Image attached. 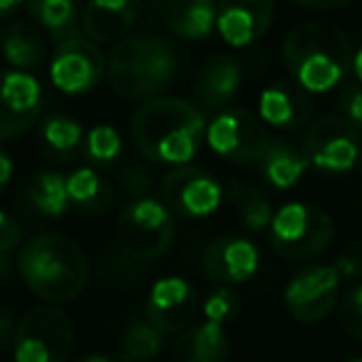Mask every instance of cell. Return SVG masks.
I'll return each mask as SVG.
<instances>
[{"label":"cell","instance_id":"cell-37","mask_svg":"<svg viewBox=\"0 0 362 362\" xmlns=\"http://www.w3.org/2000/svg\"><path fill=\"white\" fill-rule=\"evenodd\" d=\"M11 179H13V159L8 151H0V187L8 189Z\"/></svg>","mask_w":362,"mask_h":362},{"label":"cell","instance_id":"cell-28","mask_svg":"<svg viewBox=\"0 0 362 362\" xmlns=\"http://www.w3.org/2000/svg\"><path fill=\"white\" fill-rule=\"evenodd\" d=\"M164 332L144 320H134L124 332V340H122V362H151L164 352Z\"/></svg>","mask_w":362,"mask_h":362},{"label":"cell","instance_id":"cell-10","mask_svg":"<svg viewBox=\"0 0 362 362\" xmlns=\"http://www.w3.org/2000/svg\"><path fill=\"white\" fill-rule=\"evenodd\" d=\"M107 77V55L90 37H72L50 55V82L62 95H87Z\"/></svg>","mask_w":362,"mask_h":362},{"label":"cell","instance_id":"cell-5","mask_svg":"<svg viewBox=\"0 0 362 362\" xmlns=\"http://www.w3.org/2000/svg\"><path fill=\"white\" fill-rule=\"evenodd\" d=\"M115 241L132 261L151 263L174 246L176 216L161 199L134 197L117 216Z\"/></svg>","mask_w":362,"mask_h":362},{"label":"cell","instance_id":"cell-36","mask_svg":"<svg viewBox=\"0 0 362 362\" xmlns=\"http://www.w3.org/2000/svg\"><path fill=\"white\" fill-rule=\"evenodd\" d=\"M298 6L310 8V11H335V8H342L352 0H296Z\"/></svg>","mask_w":362,"mask_h":362},{"label":"cell","instance_id":"cell-31","mask_svg":"<svg viewBox=\"0 0 362 362\" xmlns=\"http://www.w3.org/2000/svg\"><path fill=\"white\" fill-rule=\"evenodd\" d=\"M238 313H241V298H238V293L231 286H218L202 303L204 320L218 322V325H226V322L236 320Z\"/></svg>","mask_w":362,"mask_h":362},{"label":"cell","instance_id":"cell-34","mask_svg":"<svg viewBox=\"0 0 362 362\" xmlns=\"http://www.w3.org/2000/svg\"><path fill=\"white\" fill-rule=\"evenodd\" d=\"M23 248V226L8 211L0 214V256H11L13 251Z\"/></svg>","mask_w":362,"mask_h":362},{"label":"cell","instance_id":"cell-29","mask_svg":"<svg viewBox=\"0 0 362 362\" xmlns=\"http://www.w3.org/2000/svg\"><path fill=\"white\" fill-rule=\"evenodd\" d=\"M233 204L238 206L241 214V223L246 231H263V228H271L273 216H276V209L268 202L266 194L256 192L251 187H233Z\"/></svg>","mask_w":362,"mask_h":362},{"label":"cell","instance_id":"cell-30","mask_svg":"<svg viewBox=\"0 0 362 362\" xmlns=\"http://www.w3.org/2000/svg\"><path fill=\"white\" fill-rule=\"evenodd\" d=\"M85 154L95 164H112L122 154V134L112 124H97L87 132Z\"/></svg>","mask_w":362,"mask_h":362},{"label":"cell","instance_id":"cell-7","mask_svg":"<svg viewBox=\"0 0 362 362\" xmlns=\"http://www.w3.org/2000/svg\"><path fill=\"white\" fill-rule=\"evenodd\" d=\"M271 246L288 261H308L330 246L335 221L325 209L305 202H288L271 223Z\"/></svg>","mask_w":362,"mask_h":362},{"label":"cell","instance_id":"cell-33","mask_svg":"<svg viewBox=\"0 0 362 362\" xmlns=\"http://www.w3.org/2000/svg\"><path fill=\"white\" fill-rule=\"evenodd\" d=\"M340 115L355 129H362V85H350L340 92Z\"/></svg>","mask_w":362,"mask_h":362},{"label":"cell","instance_id":"cell-9","mask_svg":"<svg viewBox=\"0 0 362 362\" xmlns=\"http://www.w3.org/2000/svg\"><path fill=\"white\" fill-rule=\"evenodd\" d=\"M161 202L174 216L181 218H209L223 204V187L216 176L199 166H176L159 184Z\"/></svg>","mask_w":362,"mask_h":362},{"label":"cell","instance_id":"cell-12","mask_svg":"<svg viewBox=\"0 0 362 362\" xmlns=\"http://www.w3.org/2000/svg\"><path fill=\"white\" fill-rule=\"evenodd\" d=\"M357 129L340 117H325L308 127L303 134L300 151L313 169L325 174H345L360 164Z\"/></svg>","mask_w":362,"mask_h":362},{"label":"cell","instance_id":"cell-26","mask_svg":"<svg viewBox=\"0 0 362 362\" xmlns=\"http://www.w3.org/2000/svg\"><path fill=\"white\" fill-rule=\"evenodd\" d=\"M87 134L77 119L67 115H52L40 124V144L50 159L70 161L85 149Z\"/></svg>","mask_w":362,"mask_h":362},{"label":"cell","instance_id":"cell-8","mask_svg":"<svg viewBox=\"0 0 362 362\" xmlns=\"http://www.w3.org/2000/svg\"><path fill=\"white\" fill-rule=\"evenodd\" d=\"M206 144L214 154L233 164H261L273 144L268 124L258 115L241 107L221 110L206 129Z\"/></svg>","mask_w":362,"mask_h":362},{"label":"cell","instance_id":"cell-24","mask_svg":"<svg viewBox=\"0 0 362 362\" xmlns=\"http://www.w3.org/2000/svg\"><path fill=\"white\" fill-rule=\"evenodd\" d=\"M258 166H261L263 179H266L273 189L288 192V189H293L298 181L303 179V174L308 171L310 161L305 159L303 151H298L296 146H291L288 141H273Z\"/></svg>","mask_w":362,"mask_h":362},{"label":"cell","instance_id":"cell-27","mask_svg":"<svg viewBox=\"0 0 362 362\" xmlns=\"http://www.w3.org/2000/svg\"><path fill=\"white\" fill-rule=\"evenodd\" d=\"M67 189H70L72 206H77L85 214H105L115 199L110 184L92 166H80L72 171L67 176Z\"/></svg>","mask_w":362,"mask_h":362},{"label":"cell","instance_id":"cell-14","mask_svg":"<svg viewBox=\"0 0 362 362\" xmlns=\"http://www.w3.org/2000/svg\"><path fill=\"white\" fill-rule=\"evenodd\" d=\"M3 115H0V136L13 139L37 124L42 112V85L33 72L23 70H6L3 72Z\"/></svg>","mask_w":362,"mask_h":362},{"label":"cell","instance_id":"cell-22","mask_svg":"<svg viewBox=\"0 0 362 362\" xmlns=\"http://www.w3.org/2000/svg\"><path fill=\"white\" fill-rule=\"evenodd\" d=\"M30 18L55 40V45L80 37L87 0H28Z\"/></svg>","mask_w":362,"mask_h":362},{"label":"cell","instance_id":"cell-38","mask_svg":"<svg viewBox=\"0 0 362 362\" xmlns=\"http://www.w3.org/2000/svg\"><path fill=\"white\" fill-rule=\"evenodd\" d=\"M77 362H122V360H119V357L105 355V352H90V355L80 357Z\"/></svg>","mask_w":362,"mask_h":362},{"label":"cell","instance_id":"cell-41","mask_svg":"<svg viewBox=\"0 0 362 362\" xmlns=\"http://www.w3.org/2000/svg\"><path fill=\"white\" fill-rule=\"evenodd\" d=\"M347 362H362V357H350Z\"/></svg>","mask_w":362,"mask_h":362},{"label":"cell","instance_id":"cell-20","mask_svg":"<svg viewBox=\"0 0 362 362\" xmlns=\"http://www.w3.org/2000/svg\"><path fill=\"white\" fill-rule=\"evenodd\" d=\"M164 23L171 35L187 42H202L216 33L218 0H166Z\"/></svg>","mask_w":362,"mask_h":362},{"label":"cell","instance_id":"cell-35","mask_svg":"<svg viewBox=\"0 0 362 362\" xmlns=\"http://www.w3.org/2000/svg\"><path fill=\"white\" fill-rule=\"evenodd\" d=\"M335 268L340 271L342 278H350V281L362 278V243L347 248V251L335 261Z\"/></svg>","mask_w":362,"mask_h":362},{"label":"cell","instance_id":"cell-19","mask_svg":"<svg viewBox=\"0 0 362 362\" xmlns=\"http://www.w3.org/2000/svg\"><path fill=\"white\" fill-rule=\"evenodd\" d=\"M258 117L276 129H298L310 117V97L298 85L273 82L261 90Z\"/></svg>","mask_w":362,"mask_h":362},{"label":"cell","instance_id":"cell-15","mask_svg":"<svg viewBox=\"0 0 362 362\" xmlns=\"http://www.w3.org/2000/svg\"><path fill=\"white\" fill-rule=\"evenodd\" d=\"M261 266V251L251 238L221 236L206 246L202 268L218 286H241L251 281Z\"/></svg>","mask_w":362,"mask_h":362},{"label":"cell","instance_id":"cell-42","mask_svg":"<svg viewBox=\"0 0 362 362\" xmlns=\"http://www.w3.org/2000/svg\"><path fill=\"white\" fill-rule=\"evenodd\" d=\"M357 166H360V171H362V146H360V164H357Z\"/></svg>","mask_w":362,"mask_h":362},{"label":"cell","instance_id":"cell-1","mask_svg":"<svg viewBox=\"0 0 362 362\" xmlns=\"http://www.w3.org/2000/svg\"><path fill=\"white\" fill-rule=\"evenodd\" d=\"M209 122L199 105L181 97H154L141 102L129 122L139 154L166 166H189L206 139Z\"/></svg>","mask_w":362,"mask_h":362},{"label":"cell","instance_id":"cell-40","mask_svg":"<svg viewBox=\"0 0 362 362\" xmlns=\"http://www.w3.org/2000/svg\"><path fill=\"white\" fill-rule=\"evenodd\" d=\"M21 3H28V0H0V13H3V16H11L16 8H21Z\"/></svg>","mask_w":362,"mask_h":362},{"label":"cell","instance_id":"cell-2","mask_svg":"<svg viewBox=\"0 0 362 362\" xmlns=\"http://www.w3.org/2000/svg\"><path fill=\"white\" fill-rule=\"evenodd\" d=\"M18 276L47 305L72 303L90 281V261L80 241L60 231L28 238L16 256Z\"/></svg>","mask_w":362,"mask_h":362},{"label":"cell","instance_id":"cell-6","mask_svg":"<svg viewBox=\"0 0 362 362\" xmlns=\"http://www.w3.org/2000/svg\"><path fill=\"white\" fill-rule=\"evenodd\" d=\"M75 345V325L60 305H37L13 327V362H67Z\"/></svg>","mask_w":362,"mask_h":362},{"label":"cell","instance_id":"cell-13","mask_svg":"<svg viewBox=\"0 0 362 362\" xmlns=\"http://www.w3.org/2000/svg\"><path fill=\"white\" fill-rule=\"evenodd\" d=\"M199 296L187 278L166 276L151 286L146 296V320L154 322L164 335H181L194 325L199 313Z\"/></svg>","mask_w":362,"mask_h":362},{"label":"cell","instance_id":"cell-32","mask_svg":"<svg viewBox=\"0 0 362 362\" xmlns=\"http://www.w3.org/2000/svg\"><path fill=\"white\" fill-rule=\"evenodd\" d=\"M337 317H340V327L355 340H362V283L347 291V296L340 300L337 308Z\"/></svg>","mask_w":362,"mask_h":362},{"label":"cell","instance_id":"cell-23","mask_svg":"<svg viewBox=\"0 0 362 362\" xmlns=\"http://www.w3.org/2000/svg\"><path fill=\"white\" fill-rule=\"evenodd\" d=\"M25 199L35 214L42 218H62L70 211V189H67V176L60 171H37L25 187Z\"/></svg>","mask_w":362,"mask_h":362},{"label":"cell","instance_id":"cell-3","mask_svg":"<svg viewBox=\"0 0 362 362\" xmlns=\"http://www.w3.org/2000/svg\"><path fill=\"white\" fill-rule=\"evenodd\" d=\"M283 65L308 95L332 92L352 70L355 50L345 30L330 23H300L286 35L281 47Z\"/></svg>","mask_w":362,"mask_h":362},{"label":"cell","instance_id":"cell-16","mask_svg":"<svg viewBox=\"0 0 362 362\" xmlns=\"http://www.w3.org/2000/svg\"><path fill=\"white\" fill-rule=\"evenodd\" d=\"M276 0H218L216 33L228 47H251L268 33Z\"/></svg>","mask_w":362,"mask_h":362},{"label":"cell","instance_id":"cell-39","mask_svg":"<svg viewBox=\"0 0 362 362\" xmlns=\"http://www.w3.org/2000/svg\"><path fill=\"white\" fill-rule=\"evenodd\" d=\"M352 72H355L357 82H360V85H362V42H360V45H357L355 57H352Z\"/></svg>","mask_w":362,"mask_h":362},{"label":"cell","instance_id":"cell-18","mask_svg":"<svg viewBox=\"0 0 362 362\" xmlns=\"http://www.w3.org/2000/svg\"><path fill=\"white\" fill-rule=\"evenodd\" d=\"M139 18V0H87L85 6V37L97 45L122 42L129 37Z\"/></svg>","mask_w":362,"mask_h":362},{"label":"cell","instance_id":"cell-21","mask_svg":"<svg viewBox=\"0 0 362 362\" xmlns=\"http://www.w3.org/2000/svg\"><path fill=\"white\" fill-rule=\"evenodd\" d=\"M231 355V340L226 325L211 320L194 322L176 337L174 362H226Z\"/></svg>","mask_w":362,"mask_h":362},{"label":"cell","instance_id":"cell-4","mask_svg":"<svg viewBox=\"0 0 362 362\" xmlns=\"http://www.w3.org/2000/svg\"><path fill=\"white\" fill-rule=\"evenodd\" d=\"M179 55L159 35H129L107 55V80L124 100H154L174 85Z\"/></svg>","mask_w":362,"mask_h":362},{"label":"cell","instance_id":"cell-25","mask_svg":"<svg viewBox=\"0 0 362 362\" xmlns=\"http://www.w3.org/2000/svg\"><path fill=\"white\" fill-rule=\"evenodd\" d=\"M3 55L11 70L30 72L47 60V47L42 35L28 23H13L3 35Z\"/></svg>","mask_w":362,"mask_h":362},{"label":"cell","instance_id":"cell-17","mask_svg":"<svg viewBox=\"0 0 362 362\" xmlns=\"http://www.w3.org/2000/svg\"><path fill=\"white\" fill-rule=\"evenodd\" d=\"M243 87V67L228 52L211 55L194 80V97L204 110H223Z\"/></svg>","mask_w":362,"mask_h":362},{"label":"cell","instance_id":"cell-11","mask_svg":"<svg viewBox=\"0 0 362 362\" xmlns=\"http://www.w3.org/2000/svg\"><path fill=\"white\" fill-rule=\"evenodd\" d=\"M340 271L335 263H320V266H308L298 271L286 286L283 300L286 308L298 322L315 325L322 322L337 305V293H340Z\"/></svg>","mask_w":362,"mask_h":362}]
</instances>
